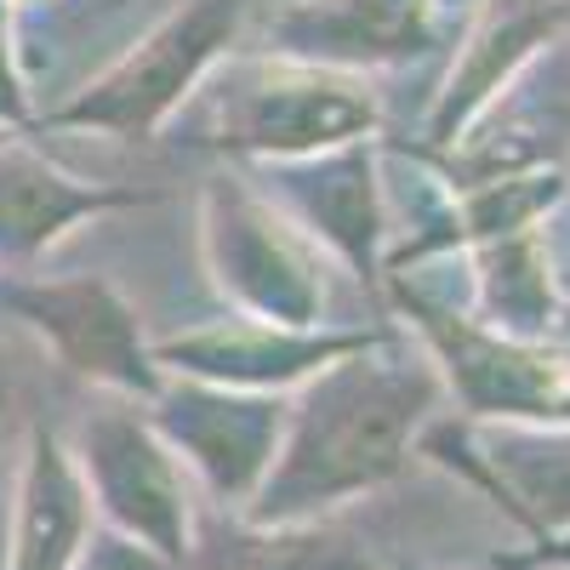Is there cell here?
I'll list each match as a JSON object with an SVG mask.
<instances>
[{
  "label": "cell",
  "instance_id": "2",
  "mask_svg": "<svg viewBox=\"0 0 570 570\" xmlns=\"http://www.w3.org/2000/svg\"><path fill=\"white\" fill-rule=\"evenodd\" d=\"M240 7L246 0H188V12L166 18L131 58H120L104 80H91L63 109L46 115V126L149 137L228 46L234 23H240Z\"/></svg>",
  "mask_w": 570,
  "mask_h": 570
},
{
  "label": "cell",
  "instance_id": "7",
  "mask_svg": "<svg viewBox=\"0 0 570 570\" xmlns=\"http://www.w3.org/2000/svg\"><path fill=\"white\" fill-rule=\"evenodd\" d=\"M428 337L440 343L451 383L462 389L468 411H502V416H559L570 411V360L519 348L508 337H480L462 320L422 308Z\"/></svg>",
  "mask_w": 570,
  "mask_h": 570
},
{
  "label": "cell",
  "instance_id": "17",
  "mask_svg": "<svg viewBox=\"0 0 570 570\" xmlns=\"http://www.w3.org/2000/svg\"><path fill=\"white\" fill-rule=\"evenodd\" d=\"M23 120H29V91L12 52V0H0V126H23Z\"/></svg>",
  "mask_w": 570,
  "mask_h": 570
},
{
  "label": "cell",
  "instance_id": "16",
  "mask_svg": "<svg viewBox=\"0 0 570 570\" xmlns=\"http://www.w3.org/2000/svg\"><path fill=\"white\" fill-rule=\"evenodd\" d=\"M195 570H371L354 537L314 525V531H228L223 542L188 553Z\"/></svg>",
  "mask_w": 570,
  "mask_h": 570
},
{
  "label": "cell",
  "instance_id": "18",
  "mask_svg": "<svg viewBox=\"0 0 570 570\" xmlns=\"http://www.w3.org/2000/svg\"><path fill=\"white\" fill-rule=\"evenodd\" d=\"M7 416H12V365L7 348H0V434H7Z\"/></svg>",
  "mask_w": 570,
  "mask_h": 570
},
{
  "label": "cell",
  "instance_id": "9",
  "mask_svg": "<svg viewBox=\"0 0 570 570\" xmlns=\"http://www.w3.org/2000/svg\"><path fill=\"white\" fill-rule=\"evenodd\" d=\"M177 445L223 497H252L268 480V456L279 451L285 411L268 400H228V394H177L160 416Z\"/></svg>",
  "mask_w": 570,
  "mask_h": 570
},
{
  "label": "cell",
  "instance_id": "3",
  "mask_svg": "<svg viewBox=\"0 0 570 570\" xmlns=\"http://www.w3.org/2000/svg\"><path fill=\"white\" fill-rule=\"evenodd\" d=\"M376 120L360 86L320 75V69H285L252 63L234 69L217 91V142L223 149H263V155H303L348 142Z\"/></svg>",
  "mask_w": 570,
  "mask_h": 570
},
{
  "label": "cell",
  "instance_id": "12",
  "mask_svg": "<svg viewBox=\"0 0 570 570\" xmlns=\"http://www.w3.org/2000/svg\"><path fill=\"white\" fill-rule=\"evenodd\" d=\"M365 348V337H297V325H246V331H200L188 343H166V360H188V371L223 383H292L303 371H325Z\"/></svg>",
  "mask_w": 570,
  "mask_h": 570
},
{
  "label": "cell",
  "instance_id": "15",
  "mask_svg": "<svg viewBox=\"0 0 570 570\" xmlns=\"http://www.w3.org/2000/svg\"><path fill=\"white\" fill-rule=\"evenodd\" d=\"M297 206L325 228L331 246H343L354 268H371V240H376V188H371V166L360 155H343L331 166L297 171L292 177Z\"/></svg>",
  "mask_w": 570,
  "mask_h": 570
},
{
  "label": "cell",
  "instance_id": "6",
  "mask_svg": "<svg viewBox=\"0 0 570 570\" xmlns=\"http://www.w3.org/2000/svg\"><path fill=\"white\" fill-rule=\"evenodd\" d=\"M206 240L223 292H234L268 325H308L325 303V279L308 257V246L285 228L257 195L234 183L212 188Z\"/></svg>",
  "mask_w": 570,
  "mask_h": 570
},
{
  "label": "cell",
  "instance_id": "19",
  "mask_svg": "<svg viewBox=\"0 0 570 570\" xmlns=\"http://www.w3.org/2000/svg\"><path fill=\"white\" fill-rule=\"evenodd\" d=\"M564 559H570V548H564Z\"/></svg>",
  "mask_w": 570,
  "mask_h": 570
},
{
  "label": "cell",
  "instance_id": "14",
  "mask_svg": "<svg viewBox=\"0 0 570 570\" xmlns=\"http://www.w3.org/2000/svg\"><path fill=\"white\" fill-rule=\"evenodd\" d=\"M485 480L497 485V497H513L508 508H519L537 531L570 525V434L548 440L497 434Z\"/></svg>",
  "mask_w": 570,
  "mask_h": 570
},
{
  "label": "cell",
  "instance_id": "5",
  "mask_svg": "<svg viewBox=\"0 0 570 570\" xmlns=\"http://www.w3.org/2000/svg\"><path fill=\"white\" fill-rule=\"evenodd\" d=\"M0 303L18 320H29L75 376H91V383L126 389V394H155L160 389L149 348H142L137 314L109 279H98V274L18 279V285H0Z\"/></svg>",
  "mask_w": 570,
  "mask_h": 570
},
{
  "label": "cell",
  "instance_id": "11",
  "mask_svg": "<svg viewBox=\"0 0 570 570\" xmlns=\"http://www.w3.org/2000/svg\"><path fill=\"white\" fill-rule=\"evenodd\" d=\"M285 52L303 58H405L428 40V0H303L279 18Z\"/></svg>",
  "mask_w": 570,
  "mask_h": 570
},
{
  "label": "cell",
  "instance_id": "8",
  "mask_svg": "<svg viewBox=\"0 0 570 570\" xmlns=\"http://www.w3.org/2000/svg\"><path fill=\"white\" fill-rule=\"evenodd\" d=\"M142 200L149 195L80 183V177L58 171L52 160L18 149V142H0V257L29 263L46 246H58L75 223L115 212V206H142Z\"/></svg>",
  "mask_w": 570,
  "mask_h": 570
},
{
  "label": "cell",
  "instance_id": "1",
  "mask_svg": "<svg viewBox=\"0 0 570 570\" xmlns=\"http://www.w3.org/2000/svg\"><path fill=\"white\" fill-rule=\"evenodd\" d=\"M428 405H434V383L422 371L331 360L292 416V440L257 491V525H292L325 502L383 485L389 473H400Z\"/></svg>",
  "mask_w": 570,
  "mask_h": 570
},
{
  "label": "cell",
  "instance_id": "13",
  "mask_svg": "<svg viewBox=\"0 0 570 570\" xmlns=\"http://www.w3.org/2000/svg\"><path fill=\"white\" fill-rule=\"evenodd\" d=\"M559 18L564 12L553 7V0H502V7L491 12V23L473 35V52L462 58V69L451 75V91H445V104H440L434 137H451L502 86V75L525 58L537 40H548L559 29Z\"/></svg>",
  "mask_w": 570,
  "mask_h": 570
},
{
  "label": "cell",
  "instance_id": "4",
  "mask_svg": "<svg viewBox=\"0 0 570 570\" xmlns=\"http://www.w3.org/2000/svg\"><path fill=\"white\" fill-rule=\"evenodd\" d=\"M80 473H86L91 502H104V513L149 553H160L171 564L195 553V542H188V502H183L171 451L126 405H104L86 416Z\"/></svg>",
  "mask_w": 570,
  "mask_h": 570
},
{
  "label": "cell",
  "instance_id": "10",
  "mask_svg": "<svg viewBox=\"0 0 570 570\" xmlns=\"http://www.w3.org/2000/svg\"><path fill=\"white\" fill-rule=\"evenodd\" d=\"M91 531V491L75 456L35 428L29 462L18 485V531H12V570H75Z\"/></svg>",
  "mask_w": 570,
  "mask_h": 570
}]
</instances>
